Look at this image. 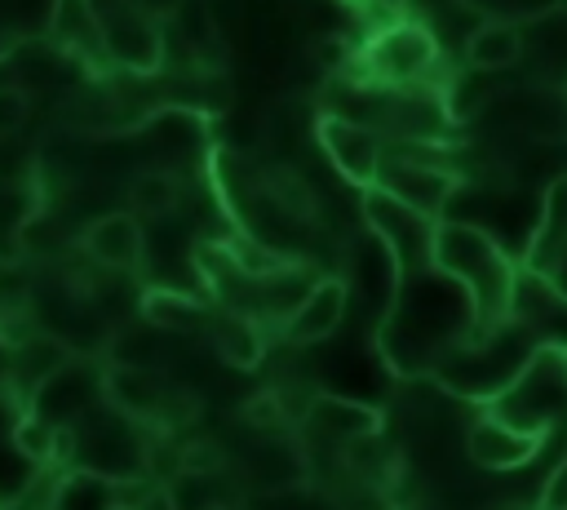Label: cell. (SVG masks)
<instances>
[{
	"label": "cell",
	"instance_id": "20",
	"mask_svg": "<svg viewBox=\"0 0 567 510\" xmlns=\"http://www.w3.org/2000/svg\"><path fill=\"white\" fill-rule=\"evenodd\" d=\"M310 479L306 475V457L297 452V443L270 435L261 439L248 457H244V483L248 492H270V488H288V483H301Z\"/></svg>",
	"mask_w": 567,
	"mask_h": 510
},
{
	"label": "cell",
	"instance_id": "9",
	"mask_svg": "<svg viewBox=\"0 0 567 510\" xmlns=\"http://www.w3.org/2000/svg\"><path fill=\"white\" fill-rule=\"evenodd\" d=\"M315 137L328 155V164L350 182V186H372L377 182V169H381V155H385V142L372 124L363 120H350L341 111H323L315 120Z\"/></svg>",
	"mask_w": 567,
	"mask_h": 510
},
{
	"label": "cell",
	"instance_id": "6",
	"mask_svg": "<svg viewBox=\"0 0 567 510\" xmlns=\"http://www.w3.org/2000/svg\"><path fill=\"white\" fill-rule=\"evenodd\" d=\"M439 35L430 31V22H416V18H399L390 27H381L368 49H363V62H368V75L377 84H425V75L434 71L439 62Z\"/></svg>",
	"mask_w": 567,
	"mask_h": 510
},
{
	"label": "cell",
	"instance_id": "26",
	"mask_svg": "<svg viewBox=\"0 0 567 510\" xmlns=\"http://www.w3.org/2000/svg\"><path fill=\"white\" fill-rule=\"evenodd\" d=\"M27 115H31V98H27V89H18V84H0V137L18 133V129L27 124Z\"/></svg>",
	"mask_w": 567,
	"mask_h": 510
},
{
	"label": "cell",
	"instance_id": "3",
	"mask_svg": "<svg viewBox=\"0 0 567 510\" xmlns=\"http://www.w3.org/2000/svg\"><path fill=\"white\" fill-rule=\"evenodd\" d=\"M532 350H536V341L514 319H501V324L470 328L452 350H443V359L430 373L439 377L443 390L474 399V404H492L518 377V368L527 364Z\"/></svg>",
	"mask_w": 567,
	"mask_h": 510
},
{
	"label": "cell",
	"instance_id": "29",
	"mask_svg": "<svg viewBox=\"0 0 567 510\" xmlns=\"http://www.w3.org/2000/svg\"><path fill=\"white\" fill-rule=\"evenodd\" d=\"M146 13H155V18H168V13H177L186 0H137Z\"/></svg>",
	"mask_w": 567,
	"mask_h": 510
},
{
	"label": "cell",
	"instance_id": "22",
	"mask_svg": "<svg viewBox=\"0 0 567 510\" xmlns=\"http://www.w3.org/2000/svg\"><path fill=\"white\" fill-rule=\"evenodd\" d=\"M208 306L186 297V293H173V288H151L142 297V319L155 324L159 333H204L208 328Z\"/></svg>",
	"mask_w": 567,
	"mask_h": 510
},
{
	"label": "cell",
	"instance_id": "2",
	"mask_svg": "<svg viewBox=\"0 0 567 510\" xmlns=\"http://www.w3.org/2000/svg\"><path fill=\"white\" fill-rule=\"evenodd\" d=\"M430 266L443 271L452 284H461V293L474 306V328L509 319L518 262L509 257V248L487 226L461 222V217H439Z\"/></svg>",
	"mask_w": 567,
	"mask_h": 510
},
{
	"label": "cell",
	"instance_id": "21",
	"mask_svg": "<svg viewBox=\"0 0 567 510\" xmlns=\"http://www.w3.org/2000/svg\"><path fill=\"white\" fill-rule=\"evenodd\" d=\"M208 341H213V350L230 364V368H252L257 359H261V350H266V337H261V328H257V319H248V315H239V310H213L208 315Z\"/></svg>",
	"mask_w": 567,
	"mask_h": 510
},
{
	"label": "cell",
	"instance_id": "23",
	"mask_svg": "<svg viewBox=\"0 0 567 510\" xmlns=\"http://www.w3.org/2000/svg\"><path fill=\"white\" fill-rule=\"evenodd\" d=\"M115 501H120V483L115 479H106L97 470H71L58 483L49 510H111Z\"/></svg>",
	"mask_w": 567,
	"mask_h": 510
},
{
	"label": "cell",
	"instance_id": "10",
	"mask_svg": "<svg viewBox=\"0 0 567 510\" xmlns=\"http://www.w3.org/2000/svg\"><path fill=\"white\" fill-rule=\"evenodd\" d=\"M372 186H381L385 195H394V200H403V204H412V208H421L430 217H443V208L461 191V173L447 169V164H430V160H412V155L385 151Z\"/></svg>",
	"mask_w": 567,
	"mask_h": 510
},
{
	"label": "cell",
	"instance_id": "25",
	"mask_svg": "<svg viewBox=\"0 0 567 510\" xmlns=\"http://www.w3.org/2000/svg\"><path fill=\"white\" fill-rule=\"evenodd\" d=\"M244 510H337L328 492H319L310 479L288 483V488H270V492H248Z\"/></svg>",
	"mask_w": 567,
	"mask_h": 510
},
{
	"label": "cell",
	"instance_id": "14",
	"mask_svg": "<svg viewBox=\"0 0 567 510\" xmlns=\"http://www.w3.org/2000/svg\"><path fill=\"white\" fill-rule=\"evenodd\" d=\"M80 248L89 253L93 266L102 271H137L142 257H146V231H142V217L120 208V213H102L84 226L80 235Z\"/></svg>",
	"mask_w": 567,
	"mask_h": 510
},
{
	"label": "cell",
	"instance_id": "18",
	"mask_svg": "<svg viewBox=\"0 0 567 510\" xmlns=\"http://www.w3.org/2000/svg\"><path fill=\"white\" fill-rule=\"evenodd\" d=\"M523 62V27L518 18H505V13H487L470 27L465 35V67L470 71H483V75H496V71H509Z\"/></svg>",
	"mask_w": 567,
	"mask_h": 510
},
{
	"label": "cell",
	"instance_id": "15",
	"mask_svg": "<svg viewBox=\"0 0 567 510\" xmlns=\"http://www.w3.org/2000/svg\"><path fill=\"white\" fill-rule=\"evenodd\" d=\"M523 27V62H532L536 84L567 89V4H549L532 18H518Z\"/></svg>",
	"mask_w": 567,
	"mask_h": 510
},
{
	"label": "cell",
	"instance_id": "4",
	"mask_svg": "<svg viewBox=\"0 0 567 510\" xmlns=\"http://www.w3.org/2000/svg\"><path fill=\"white\" fill-rule=\"evenodd\" d=\"M496 417L527 426V430H554L558 417H567V355L536 346L527 355V364L518 368V377L487 404Z\"/></svg>",
	"mask_w": 567,
	"mask_h": 510
},
{
	"label": "cell",
	"instance_id": "11",
	"mask_svg": "<svg viewBox=\"0 0 567 510\" xmlns=\"http://www.w3.org/2000/svg\"><path fill=\"white\" fill-rule=\"evenodd\" d=\"M509 319L536 346H549V350H563L567 355V293L549 275L518 266L514 297H509Z\"/></svg>",
	"mask_w": 567,
	"mask_h": 510
},
{
	"label": "cell",
	"instance_id": "7",
	"mask_svg": "<svg viewBox=\"0 0 567 510\" xmlns=\"http://www.w3.org/2000/svg\"><path fill=\"white\" fill-rule=\"evenodd\" d=\"M102 27L106 58L128 71H155L164 62V27L155 13H146L137 0H111L106 9H93Z\"/></svg>",
	"mask_w": 567,
	"mask_h": 510
},
{
	"label": "cell",
	"instance_id": "13",
	"mask_svg": "<svg viewBox=\"0 0 567 510\" xmlns=\"http://www.w3.org/2000/svg\"><path fill=\"white\" fill-rule=\"evenodd\" d=\"M545 430H527L514 426L505 417H496L492 408H483L470 426H465V457L478 470H518L527 461H536V452L545 448Z\"/></svg>",
	"mask_w": 567,
	"mask_h": 510
},
{
	"label": "cell",
	"instance_id": "24",
	"mask_svg": "<svg viewBox=\"0 0 567 510\" xmlns=\"http://www.w3.org/2000/svg\"><path fill=\"white\" fill-rule=\"evenodd\" d=\"M177 195H182V186H177L173 173L146 169V173H137V177L128 182V213H137L142 222H146V217H164V213H173Z\"/></svg>",
	"mask_w": 567,
	"mask_h": 510
},
{
	"label": "cell",
	"instance_id": "27",
	"mask_svg": "<svg viewBox=\"0 0 567 510\" xmlns=\"http://www.w3.org/2000/svg\"><path fill=\"white\" fill-rule=\"evenodd\" d=\"M536 510H567V452H563L558 466L545 475L540 497H536Z\"/></svg>",
	"mask_w": 567,
	"mask_h": 510
},
{
	"label": "cell",
	"instance_id": "8",
	"mask_svg": "<svg viewBox=\"0 0 567 510\" xmlns=\"http://www.w3.org/2000/svg\"><path fill=\"white\" fill-rule=\"evenodd\" d=\"M102 399L124 412L128 421H182L177 417V404H182V390L173 381H164L159 368H137V364H106L102 373Z\"/></svg>",
	"mask_w": 567,
	"mask_h": 510
},
{
	"label": "cell",
	"instance_id": "5",
	"mask_svg": "<svg viewBox=\"0 0 567 510\" xmlns=\"http://www.w3.org/2000/svg\"><path fill=\"white\" fill-rule=\"evenodd\" d=\"M359 213H363V226L372 231V239L390 253L399 279H403V275H416V271L430 266L439 217H430V213H421V208H412V204L385 195L381 186H363V204H359Z\"/></svg>",
	"mask_w": 567,
	"mask_h": 510
},
{
	"label": "cell",
	"instance_id": "30",
	"mask_svg": "<svg viewBox=\"0 0 567 510\" xmlns=\"http://www.w3.org/2000/svg\"><path fill=\"white\" fill-rule=\"evenodd\" d=\"M563 4H567V0H563Z\"/></svg>",
	"mask_w": 567,
	"mask_h": 510
},
{
	"label": "cell",
	"instance_id": "1",
	"mask_svg": "<svg viewBox=\"0 0 567 510\" xmlns=\"http://www.w3.org/2000/svg\"><path fill=\"white\" fill-rule=\"evenodd\" d=\"M474 328V306L443 271L425 266L416 275H403L385 324H381V350L394 373H421L443 359L465 333Z\"/></svg>",
	"mask_w": 567,
	"mask_h": 510
},
{
	"label": "cell",
	"instance_id": "16",
	"mask_svg": "<svg viewBox=\"0 0 567 510\" xmlns=\"http://www.w3.org/2000/svg\"><path fill=\"white\" fill-rule=\"evenodd\" d=\"M306 426L315 439L323 443H337V448H350L359 439H372L381 435V412L363 399H350V395H332V390H319L306 408Z\"/></svg>",
	"mask_w": 567,
	"mask_h": 510
},
{
	"label": "cell",
	"instance_id": "12",
	"mask_svg": "<svg viewBox=\"0 0 567 510\" xmlns=\"http://www.w3.org/2000/svg\"><path fill=\"white\" fill-rule=\"evenodd\" d=\"M483 111L505 120L527 142H567V89L527 84L518 93H501V98L492 93Z\"/></svg>",
	"mask_w": 567,
	"mask_h": 510
},
{
	"label": "cell",
	"instance_id": "19",
	"mask_svg": "<svg viewBox=\"0 0 567 510\" xmlns=\"http://www.w3.org/2000/svg\"><path fill=\"white\" fill-rule=\"evenodd\" d=\"M66 359H71V350H66L58 337L31 333V337H22V341L9 346V355H4V373H9L13 390L31 399V395H35V390H40Z\"/></svg>",
	"mask_w": 567,
	"mask_h": 510
},
{
	"label": "cell",
	"instance_id": "28",
	"mask_svg": "<svg viewBox=\"0 0 567 510\" xmlns=\"http://www.w3.org/2000/svg\"><path fill=\"white\" fill-rule=\"evenodd\" d=\"M128 510H177V492L164 483H142V497L128 501Z\"/></svg>",
	"mask_w": 567,
	"mask_h": 510
},
{
	"label": "cell",
	"instance_id": "17",
	"mask_svg": "<svg viewBox=\"0 0 567 510\" xmlns=\"http://www.w3.org/2000/svg\"><path fill=\"white\" fill-rule=\"evenodd\" d=\"M346 297H350V284H346V279H337V275L315 279L310 293H306V297L292 306V315L279 324L284 341H292V346H315V341L332 337L337 324L346 319Z\"/></svg>",
	"mask_w": 567,
	"mask_h": 510
}]
</instances>
